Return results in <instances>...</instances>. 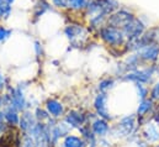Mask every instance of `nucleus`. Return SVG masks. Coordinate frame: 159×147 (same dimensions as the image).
<instances>
[{
	"instance_id": "17",
	"label": "nucleus",
	"mask_w": 159,
	"mask_h": 147,
	"mask_svg": "<svg viewBox=\"0 0 159 147\" xmlns=\"http://www.w3.org/2000/svg\"><path fill=\"white\" fill-rule=\"evenodd\" d=\"M66 121H67L69 125H72V126L80 127V126L83 125V122H84V116L80 115L79 112H77V111H70V112L67 115Z\"/></svg>"
},
{
	"instance_id": "34",
	"label": "nucleus",
	"mask_w": 159,
	"mask_h": 147,
	"mask_svg": "<svg viewBox=\"0 0 159 147\" xmlns=\"http://www.w3.org/2000/svg\"><path fill=\"white\" fill-rule=\"evenodd\" d=\"M4 1H7V2H9V4H11V5L15 2V0H4Z\"/></svg>"
},
{
	"instance_id": "4",
	"label": "nucleus",
	"mask_w": 159,
	"mask_h": 147,
	"mask_svg": "<svg viewBox=\"0 0 159 147\" xmlns=\"http://www.w3.org/2000/svg\"><path fill=\"white\" fill-rule=\"evenodd\" d=\"M147 30V25L143 22V20L139 16H136L132 21H129L123 29V34L127 38V41L129 40H134L138 38L139 36H142Z\"/></svg>"
},
{
	"instance_id": "11",
	"label": "nucleus",
	"mask_w": 159,
	"mask_h": 147,
	"mask_svg": "<svg viewBox=\"0 0 159 147\" xmlns=\"http://www.w3.org/2000/svg\"><path fill=\"white\" fill-rule=\"evenodd\" d=\"M98 1L100 5V14H105L107 16L122 6L119 0H98Z\"/></svg>"
},
{
	"instance_id": "5",
	"label": "nucleus",
	"mask_w": 159,
	"mask_h": 147,
	"mask_svg": "<svg viewBox=\"0 0 159 147\" xmlns=\"http://www.w3.org/2000/svg\"><path fill=\"white\" fill-rule=\"evenodd\" d=\"M143 64H154L159 59V43L148 45L137 51Z\"/></svg>"
},
{
	"instance_id": "1",
	"label": "nucleus",
	"mask_w": 159,
	"mask_h": 147,
	"mask_svg": "<svg viewBox=\"0 0 159 147\" xmlns=\"http://www.w3.org/2000/svg\"><path fill=\"white\" fill-rule=\"evenodd\" d=\"M98 36L100 37V40L106 46H109L111 48V52H114V51L120 52V50H122L125 52V46H126L127 38L121 29L110 26L106 24L98 31ZM120 53H122V52H120Z\"/></svg>"
},
{
	"instance_id": "13",
	"label": "nucleus",
	"mask_w": 159,
	"mask_h": 147,
	"mask_svg": "<svg viewBox=\"0 0 159 147\" xmlns=\"http://www.w3.org/2000/svg\"><path fill=\"white\" fill-rule=\"evenodd\" d=\"M143 135L148 142H158L159 141V129L156 124H148L143 131Z\"/></svg>"
},
{
	"instance_id": "21",
	"label": "nucleus",
	"mask_w": 159,
	"mask_h": 147,
	"mask_svg": "<svg viewBox=\"0 0 159 147\" xmlns=\"http://www.w3.org/2000/svg\"><path fill=\"white\" fill-rule=\"evenodd\" d=\"M89 1L88 0H72V6H70V11H75V12H84L86 6H88Z\"/></svg>"
},
{
	"instance_id": "30",
	"label": "nucleus",
	"mask_w": 159,
	"mask_h": 147,
	"mask_svg": "<svg viewBox=\"0 0 159 147\" xmlns=\"http://www.w3.org/2000/svg\"><path fill=\"white\" fill-rule=\"evenodd\" d=\"M35 51H36L37 57H41L43 55V47H42L41 42H39V41H35Z\"/></svg>"
},
{
	"instance_id": "15",
	"label": "nucleus",
	"mask_w": 159,
	"mask_h": 147,
	"mask_svg": "<svg viewBox=\"0 0 159 147\" xmlns=\"http://www.w3.org/2000/svg\"><path fill=\"white\" fill-rule=\"evenodd\" d=\"M35 126H36V120H35L34 115L30 114V112H25V114L21 116V119H20V127H21L24 131L30 132Z\"/></svg>"
},
{
	"instance_id": "33",
	"label": "nucleus",
	"mask_w": 159,
	"mask_h": 147,
	"mask_svg": "<svg viewBox=\"0 0 159 147\" xmlns=\"http://www.w3.org/2000/svg\"><path fill=\"white\" fill-rule=\"evenodd\" d=\"M156 68H157V75L159 77V59H158V62L156 63Z\"/></svg>"
},
{
	"instance_id": "27",
	"label": "nucleus",
	"mask_w": 159,
	"mask_h": 147,
	"mask_svg": "<svg viewBox=\"0 0 159 147\" xmlns=\"http://www.w3.org/2000/svg\"><path fill=\"white\" fill-rule=\"evenodd\" d=\"M22 147H37V142H36V140L34 139L32 135L31 136H25Z\"/></svg>"
},
{
	"instance_id": "35",
	"label": "nucleus",
	"mask_w": 159,
	"mask_h": 147,
	"mask_svg": "<svg viewBox=\"0 0 159 147\" xmlns=\"http://www.w3.org/2000/svg\"><path fill=\"white\" fill-rule=\"evenodd\" d=\"M88 1H89V2H90V1H93V0H88Z\"/></svg>"
},
{
	"instance_id": "2",
	"label": "nucleus",
	"mask_w": 159,
	"mask_h": 147,
	"mask_svg": "<svg viewBox=\"0 0 159 147\" xmlns=\"http://www.w3.org/2000/svg\"><path fill=\"white\" fill-rule=\"evenodd\" d=\"M157 74V68H156V63L147 66L146 68H138L136 71L128 72L125 75H122L123 80H128V82H133V83H139V84H149L153 79V75Z\"/></svg>"
},
{
	"instance_id": "25",
	"label": "nucleus",
	"mask_w": 159,
	"mask_h": 147,
	"mask_svg": "<svg viewBox=\"0 0 159 147\" xmlns=\"http://www.w3.org/2000/svg\"><path fill=\"white\" fill-rule=\"evenodd\" d=\"M136 88H137L139 99H141V100L147 99V95H148V88L146 87V84H139V83H137V84H136Z\"/></svg>"
},
{
	"instance_id": "3",
	"label": "nucleus",
	"mask_w": 159,
	"mask_h": 147,
	"mask_svg": "<svg viewBox=\"0 0 159 147\" xmlns=\"http://www.w3.org/2000/svg\"><path fill=\"white\" fill-rule=\"evenodd\" d=\"M137 15L128 7L121 6L119 10L112 12L111 15L107 16V25L117 27V29H123L129 21H132Z\"/></svg>"
},
{
	"instance_id": "10",
	"label": "nucleus",
	"mask_w": 159,
	"mask_h": 147,
	"mask_svg": "<svg viewBox=\"0 0 159 147\" xmlns=\"http://www.w3.org/2000/svg\"><path fill=\"white\" fill-rule=\"evenodd\" d=\"M52 9V4L51 1H47V0H37V2L35 4L34 9H32V21L36 22L41 16L47 12L48 10Z\"/></svg>"
},
{
	"instance_id": "29",
	"label": "nucleus",
	"mask_w": 159,
	"mask_h": 147,
	"mask_svg": "<svg viewBox=\"0 0 159 147\" xmlns=\"http://www.w3.org/2000/svg\"><path fill=\"white\" fill-rule=\"evenodd\" d=\"M36 117L40 120V121H43V120H48V114L44 110H41V109H37L36 110Z\"/></svg>"
},
{
	"instance_id": "14",
	"label": "nucleus",
	"mask_w": 159,
	"mask_h": 147,
	"mask_svg": "<svg viewBox=\"0 0 159 147\" xmlns=\"http://www.w3.org/2000/svg\"><path fill=\"white\" fill-rule=\"evenodd\" d=\"M91 129H93V132L95 135H98V136H105L109 132V124H107V121L105 119L100 117V119H98V120H95L93 122Z\"/></svg>"
},
{
	"instance_id": "23",
	"label": "nucleus",
	"mask_w": 159,
	"mask_h": 147,
	"mask_svg": "<svg viewBox=\"0 0 159 147\" xmlns=\"http://www.w3.org/2000/svg\"><path fill=\"white\" fill-rule=\"evenodd\" d=\"M51 4H52V6L56 7V9L70 11L72 0H51Z\"/></svg>"
},
{
	"instance_id": "26",
	"label": "nucleus",
	"mask_w": 159,
	"mask_h": 147,
	"mask_svg": "<svg viewBox=\"0 0 159 147\" xmlns=\"http://www.w3.org/2000/svg\"><path fill=\"white\" fill-rule=\"evenodd\" d=\"M11 34H12V31L10 29H5L4 26H0V42H5L11 36Z\"/></svg>"
},
{
	"instance_id": "36",
	"label": "nucleus",
	"mask_w": 159,
	"mask_h": 147,
	"mask_svg": "<svg viewBox=\"0 0 159 147\" xmlns=\"http://www.w3.org/2000/svg\"><path fill=\"white\" fill-rule=\"evenodd\" d=\"M47 1H51V0H47Z\"/></svg>"
},
{
	"instance_id": "12",
	"label": "nucleus",
	"mask_w": 159,
	"mask_h": 147,
	"mask_svg": "<svg viewBox=\"0 0 159 147\" xmlns=\"http://www.w3.org/2000/svg\"><path fill=\"white\" fill-rule=\"evenodd\" d=\"M10 98H11V104L16 110H24L25 109L26 100H25V98L22 95V92L20 89H14Z\"/></svg>"
},
{
	"instance_id": "32",
	"label": "nucleus",
	"mask_w": 159,
	"mask_h": 147,
	"mask_svg": "<svg viewBox=\"0 0 159 147\" xmlns=\"http://www.w3.org/2000/svg\"><path fill=\"white\" fill-rule=\"evenodd\" d=\"M4 85H5V77L0 73V89L4 88Z\"/></svg>"
},
{
	"instance_id": "22",
	"label": "nucleus",
	"mask_w": 159,
	"mask_h": 147,
	"mask_svg": "<svg viewBox=\"0 0 159 147\" xmlns=\"http://www.w3.org/2000/svg\"><path fill=\"white\" fill-rule=\"evenodd\" d=\"M64 147H84V141L77 136H67L64 140Z\"/></svg>"
},
{
	"instance_id": "24",
	"label": "nucleus",
	"mask_w": 159,
	"mask_h": 147,
	"mask_svg": "<svg viewBox=\"0 0 159 147\" xmlns=\"http://www.w3.org/2000/svg\"><path fill=\"white\" fill-rule=\"evenodd\" d=\"M114 84H115L114 79L107 78V79H104V80H101V82H100V84H99V89H100V92L106 93L110 88H112V87H114Z\"/></svg>"
},
{
	"instance_id": "18",
	"label": "nucleus",
	"mask_w": 159,
	"mask_h": 147,
	"mask_svg": "<svg viewBox=\"0 0 159 147\" xmlns=\"http://www.w3.org/2000/svg\"><path fill=\"white\" fill-rule=\"evenodd\" d=\"M4 115H5V120H6L9 124H11V125H16L17 122H20V117H19V115H17V110H16L12 105L7 107V109L5 110Z\"/></svg>"
},
{
	"instance_id": "7",
	"label": "nucleus",
	"mask_w": 159,
	"mask_h": 147,
	"mask_svg": "<svg viewBox=\"0 0 159 147\" xmlns=\"http://www.w3.org/2000/svg\"><path fill=\"white\" fill-rule=\"evenodd\" d=\"M94 107L98 111V114L100 115V117L105 119V120H110L111 116L109 114L107 110V95L106 93H100L96 98H95V102H94Z\"/></svg>"
},
{
	"instance_id": "20",
	"label": "nucleus",
	"mask_w": 159,
	"mask_h": 147,
	"mask_svg": "<svg viewBox=\"0 0 159 147\" xmlns=\"http://www.w3.org/2000/svg\"><path fill=\"white\" fill-rule=\"evenodd\" d=\"M152 107H153V100H152V99H143V100H141V103H139L137 114H138L139 116H144L148 111L152 109Z\"/></svg>"
},
{
	"instance_id": "19",
	"label": "nucleus",
	"mask_w": 159,
	"mask_h": 147,
	"mask_svg": "<svg viewBox=\"0 0 159 147\" xmlns=\"http://www.w3.org/2000/svg\"><path fill=\"white\" fill-rule=\"evenodd\" d=\"M11 11H12L11 4H9L7 1H4V0H0V19L7 20L9 16L11 15Z\"/></svg>"
},
{
	"instance_id": "16",
	"label": "nucleus",
	"mask_w": 159,
	"mask_h": 147,
	"mask_svg": "<svg viewBox=\"0 0 159 147\" xmlns=\"http://www.w3.org/2000/svg\"><path fill=\"white\" fill-rule=\"evenodd\" d=\"M46 107H47L48 112L51 115H53L54 117H58V116H61L63 114V107L57 100H48L47 104H46Z\"/></svg>"
},
{
	"instance_id": "28",
	"label": "nucleus",
	"mask_w": 159,
	"mask_h": 147,
	"mask_svg": "<svg viewBox=\"0 0 159 147\" xmlns=\"http://www.w3.org/2000/svg\"><path fill=\"white\" fill-rule=\"evenodd\" d=\"M151 99H152L153 102H154V100L159 102V82L154 84V87H153L152 90H151Z\"/></svg>"
},
{
	"instance_id": "8",
	"label": "nucleus",
	"mask_w": 159,
	"mask_h": 147,
	"mask_svg": "<svg viewBox=\"0 0 159 147\" xmlns=\"http://www.w3.org/2000/svg\"><path fill=\"white\" fill-rule=\"evenodd\" d=\"M134 125V116H126L117 124L115 130L117 131L119 136H128L133 132Z\"/></svg>"
},
{
	"instance_id": "31",
	"label": "nucleus",
	"mask_w": 159,
	"mask_h": 147,
	"mask_svg": "<svg viewBox=\"0 0 159 147\" xmlns=\"http://www.w3.org/2000/svg\"><path fill=\"white\" fill-rule=\"evenodd\" d=\"M4 120H5V115L2 111H0V132L4 130Z\"/></svg>"
},
{
	"instance_id": "9",
	"label": "nucleus",
	"mask_w": 159,
	"mask_h": 147,
	"mask_svg": "<svg viewBox=\"0 0 159 147\" xmlns=\"http://www.w3.org/2000/svg\"><path fill=\"white\" fill-rule=\"evenodd\" d=\"M107 24V15L105 14H98V15H94L89 19V27L88 30L90 32H95L98 34V31L105 26Z\"/></svg>"
},
{
	"instance_id": "6",
	"label": "nucleus",
	"mask_w": 159,
	"mask_h": 147,
	"mask_svg": "<svg viewBox=\"0 0 159 147\" xmlns=\"http://www.w3.org/2000/svg\"><path fill=\"white\" fill-rule=\"evenodd\" d=\"M64 34L66 36L68 37L72 42V45H79V38L83 36H85L86 34V30L83 25H79V24H70L68 26H66L64 29Z\"/></svg>"
}]
</instances>
